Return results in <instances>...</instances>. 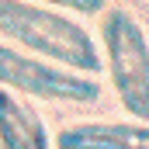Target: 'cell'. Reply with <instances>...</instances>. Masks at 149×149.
I'll return each instance as SVG.
<instances>
[{"mask_svg": "<svg viewBox=\"0 0 149 149\" xmlns=\"http://www.w3.org/2000/svg\"><path fill=\"white\" fill-rule=\"evenodd\" d=\"M101 52L114 97L135 121L149 125V38L139 17L125 7H111L101 17Z\"/></svg>", "mask_w": 149, "mask_h": 149, "instance_id": "cell-2", "label": "cell"}, {"mask_svg": "<svg viewBox=\"0 0 149 149\" xmlns=\"http://www.w3.org/2000/svg\"><path fill=\"white\" fill-rule=\"evenodd\" d=\"M0 149H52V135L28 97L0 87Z\"/></svg>", "mask_w": 149, "mask_h": 149, "instance_id": "cell-5", "label": "cell"}, {"mask_svg": "<svg viewBox=\"0 0 149 149\" xmlns=\"http://www.w3.org/2000/svg\"><path fill=\"white\" fill-rule=\"evenodd\" d=\"M59 149H149L146 121H73L59 128Z\"/></svg>", "mask_w": 149, "mask_h": 149, "instance_id": "cell-4", "label": "cell"}, {"mask_svg": "<svg viewBox=\"0 0 149 149\" xmlns=\"http://www.w3.org/2000/svg\"><path fill=\"white\" fill-rule=\"evenodd\" d=\"M42 7H52V10H70V14H83V17H94V14H104L108 10V0H31Z\"/></svg>", "mask_w": 149, "mask_h": 149, "instance_id": "cell-6", "label": "cell"}, {"mask_svg": "<svg viewBox=\"0 0 149 149\" xmlns=\"http://www.w3.org/2000/svg\"><path fill=\"white\" fill-rule=\"evenodd\" d=\"M0 35L10 38L17 49L59 63L73 73L97 76L104 70V56L83 24L31 0H0Z\"/></svg>", "mask_w": 149, "mask_h": 149, "instance_id": "cell-1", "label": "cell"}, {"mask_svg": "<svg viewBox=\"0 0 149 149\" xmlns=\"http://www.w3.org/2000/svg\"><path fill=\"white\" fill-rule=\"evenodd\" d=\"M0 87L14 90L21 97H35L49 104H94L101 97V87L94 76L73 73L59 63H49L24 49L0 42Z\"/></svg>", "mask_w": 149, "mask_h": 149, "instance_id": "cell-3", "label": "cell"}]
</instances>
